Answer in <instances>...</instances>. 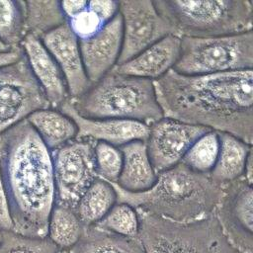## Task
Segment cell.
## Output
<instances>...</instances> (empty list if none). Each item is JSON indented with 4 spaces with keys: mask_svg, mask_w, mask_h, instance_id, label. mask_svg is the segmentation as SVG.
Returning <instances> with one entry per match:
<instances>
[{
    "mask_svg": "<svg viewBox=\"0 0 253 253\" xmlns=\"http://www.w3.org/2000/svg\"><path fill=\"white\" fill-rule=\"evenodd\" d=\"M0 230L13 231V220L9 209L6 192L0 176Z\"/></svg>",
    "mask_w": 253,
    "mask_h": 253,
    "instance_id": "31",
    "label": "cell"
},
{
    "mask_svg": "<svg viewBox=\"0 0 253 253\" xmlns=\"http://www.w3.org/2000/svg\"><path fill=\"white\" fill-rule=\"evenodd\" d=\"M50 108L25 54L0 68V134L26 120L32 113Z\"/></svg>",
    "mask_w": 253,
    "mask_h": 253,
    "instance_id": "9",
    "label": "cell"
},
{
    "mask_svg": "<svg viewBox=\"0 0 253 253\" xmlns=\"http://www.w3.org/2000/svg\"><path fill=\"white\" fill-rule=\"evenodd\" d=\"M180 45L181 38L169 35L113 69L121 74L154 81L173 69L180 55Z\"/></svg>",
    "mask_w": 253,
    "mask_h": 253,
    "instance_id": "17",
    "label": "cell"
},
{
    "mask_svg": "<svg viewBox=\"0 0 253 253\" xmlns=\"http://www.w3.org/2000/svg\"><path fill=\"white\" fill-rule=\"evenodd\" d=\"M11 50L9 47H7L1 41H0V51H8Z\"/></svg>",
    "mask_w": 253,
    "mask_h": 253,
    "instance_id": "34",
    "label": "cell"
},
{
    "mask_svg": "<svg viewBox=\"0 0 253 253\" xmlns=\"http://www.w3.org/2000/svg\"><path fill=\"white\" fill-rule=\"evenodd\" d=\"M41 42L61 69L69 96L76 98L86 92L92 84L88 80L84 69L79 41L71 32L67 23L45 34Z\"/></svg>",
    "mask_w": 253,
    "mask_h": 253,
    "instance_id": "14",
    "label": "cell"
},
{
    "mask_svg": "<svg viewBox=\"0 0 253 253\" xmlns=\"http://www.w3.org/2000/svg\"><path fill=\"white\" fill-rule=\"evenodd\" d=\"M153 3L180 38H214L252 31L251 0H153Z\"/></svg>",
    "mask_w": 253,
    "mask_h": 253,
    "instance_id": "5",
    "label": "cell"
},
{
    "mask_svg": "<svg viewBox=\"0 0 253 253\" xmlns=\"http://www.w3.org/2000/svg\"><path fill=\"white\" fill-rule=\"evenodd\" d=\"M148 126V137L145 143L156 174L179 164L191 145L211 130L164 117Z\"/></svg>",
    "mask_w": 253,
    "mask_h": 253,
    "instance_id": "12",
    "label": "cell"
},
{
    "mask_svg": "<svg viewBox=\"0 0 253 253\" xmlns=\"http://www.w3.org/2000/svg\"><path fill=\"white\" fill-rule=\"evenodd\" d=\"M119 13L123 20V45L117 64L131 59L161 39L175 35L153 0L119 1Z\"/></svg>",
    "mask_w": 253,
    "mask_h": 253,
    "instance_id": "10",
    "label": "cell"
},
{
    "mask_svg": "<svg viewBox=\"0 0 253 253\" xmlns=\"http://www.w3.org/2000/svg\"><path fill=\"white\" fill-rule=\"evenodd\" d=\"M95 164L98 178L117 183L123 165V155L119 147L97 141L95 144Z\"/></svg>",
    "mask_w": 253,
    "mask_h": 253,
    "instance_id": "30",
    "label": "cell"
},
{
    "mask_svg": "<svg viewBox=\"0 0 253 253\" xmlns=\"http://www.w3.org/2000/svg\"><path fill=\"white\" fill-rule=\"evenodd\" d=\"M25 1L0 0V41L10 49L21 47L25 37Z\"/></svg>",
    "mask_w": 253,
    "mask_h": 253,
    "instance_id": "26",
    "label": "cell"
},
{
    "mask_svg": "<svg viewBox=\"0 0 253 253\" xmlns=\"http://www.w3.org/2000/svg\"><path fill=\"white\" fill-rule=\"evenodd\" d=\"M99 228L128 238H139V218L134 208L117 202L96 225Z\"/></svg>",
    "mask_w": 253,
    "mask_h": 253,
    "instance_id": "28",
    "label": "cell"
},
{
    "mask_svg": "<svg viewBox=\"0 0 253 253\" xmlns=\"http://www.w3.org/2000/svg\"><path fill=\"white\" fill-rule=\"evenodd\" d=\"M24 55L22 46L8 51H0V68L17 62Z\"/></svg>",
    "mask_w": 253,
    "mask_h": 253,
    "instance_id": "32",
    "label": "cell"
},
{
    "mask_svg": "<svg viewBox=\"0 0 253 253\" xmlns=\"http://www.w3.org/2000/svg\"><path fill=\"white\" fill-rule=\"evenodd\" d=\"M95 141L74 138L51 152L55 186V204L75 209L79 199L98 178Z\"/></svg>",
    "mask_w": 253,
    "mask_h": 253,
    "instance_id": "8",
    "label": "cell"
},
{
    "mask_svg": "<svg viewBox=\"0 0 253 253\" xmlns=\"http://www.w3.org/2000/svg\"><path fill=\"white\" fill-rule=\"evenodd\" d=\"M3 232H4V231H1V230H0V244H1L2 240H3Z\"/></svg>",
    "mask_w": 253,
    "mask_h": 253,
    "instance_id": "35",
    "label": "cell"
},
{
    "mask_svg": "<svg viewBox=\"0 0 253 253\" xmlns=\"http://www.w3.org/2000/svg\"><path fill=\"white\" fill-rule=\"evenodd\" d=\"M218 149V132L210 130L191 145L181 163L198 173L210 174L216 161Z\"/></svg>",
    "mask_w": 253,
    "mask_h": 253,
    "instance_id": "27",
    "label": "cell"
},
{
    "mask_svg": "<svg viewBox=\"0 0 253 253\" xmlns=\"http://www.w3.org/2000/svg\"><path fill=\"white\" fill-rule=\"evenodd\" d=\"M0 176L13 232L46 237L55 205L52 156L27 119L0 134Z\"/></svg>",
    "mask_w": 253,
    "mask_h": 253,
    "instance_id": "2",
    "label": "cell"
},
{
    "mask_svg": "<svg viewBox=\"0 0 253 253\" xmlns=\"http://www.w3.org/2000/svg\"><path fill=\"white\" fill-rule=\"evenodd\" d=\"M111 184L118 202L176 222H192L213 214L222 194V188L209 174L193 171L181 162L157 174L155 184L145 192L129 193Z\"/></svg>",
    "mask_w": 253,
    "mask_h": 253,
    "instance_id": "3",
    "label": "cell"
},
{
    "mask_svg": "<svg viewBox=\"0 0 253 253\" xmlns=\"http://www.w3.org/2000/svg\"><path fill=\"white\" fill-rule=\"evenodd\" d=\"M136 211L139 239L146 253H239L213 214L192 222H176Z\"/></svg>",
    "mask_w": 253,
    "mask_h": 253,
    "instance_id": "6",
    "label": "cell"
},
{
    "mask_svg": "<svg viewBox=\"0 0 253 253\" xmlns=\"http://www.w3.org/2000/svg\"><path fill=\"white\" fill-rule=\"evenodd\" d=\"M21 46L30 68L42 89L50 108L57 110L70 97L61 69L40 39L33 36H25Z\"/></svg>",
    "mask_w": 253,
    "mask_h": 253,
    "instance_id": "16",
    "label": "cell"
},
{
    "mask_svg": "<svg viewBox=\"0 0 253 253\" xmlns=\"http://www.w3.org/2000/svg\"><path fill=\"white\" fill-rule=\"evenodd\" d=\"M253 32L214 37L181 38L180 55L173 67L184 75H209L252 69Z\"/></svg>",
    "mask_w": 253,
    "mask_h": 253,
    "instance_id": "7",
    "label": "cell"
},
{
    "mask_svg": "<svg viewBox=\"0 0 253 253\" xmlns=\"http://www.w3.org/2000/svg\"><path fill=\"white\" fill-rule=\"evenodd\" d=\"M56 253H68L67 250H58Z\"/></svg>",
    "mask_w": 253,
    "mask_h": 253,
    "instance_id": "36",
    "label": "cell"
},
{
    "mask_svg": "<svg viewBox=\"0 0 253 253\" xmlns=\"http://www.w3.org/2000/svg\"><path fill=\"white\" fill-rule=\"evenodd\" d=\"M119 12V1L92 0L75 14L66 19V23L78 41H86L96 36Z\"/></svg>",
    "mask_w": 253,
    "mask_h": 253,
    "instance_id": "21",
    "label": "cell"
},
{
    "mask_svg": "<svg viewBox=\"0 0 253 253\" xmlns=\"http://www.w3.org/2000/svg\"><path fill=\"white\" fill-rule=\"evenodd\" d=\"M123 45V20L116 16L93 38L79 41L82 62L91 84L100 80L118 63Z\"/></svg>",
    "mask_w": 253,
    "mask_h": 253,
    "instance_id": "15",
    "label": "cell"
},
{
    "mask_svg": "<svg viewBox=\"0 0 253 253\" xmlns=\"http://www.w3.org/2000/svg\"><path fill=\"white\" fill-rule=\"evenodd\" d=\"M57 247L47 238L24 236L13 231H4L0 253H56Z\"/></svg>",
    "mask_w": 253,
    "mask_h": 253,
    "instance_id": "29",
    "label": "cell"
},
{
    "mask_svg": "<svg viewBox=\"0 0 253 253\" xmlns=\"http://www.w3.org/2000/svg\"><path fill=\"white\" fill-rule=\"evenodd\" d=\"M27 121L50 152L71 141L77 134L75 123L56 109L38 110Z\"/></svg>",
    "mask_w": 253,
    "mask_h": 253,
    "instance_id": "20",
    "label": "cell"
},
{
    "mask_svg": "<svg viewBox=\"0 0 253 253\" xmlns=\"http://www.w3.org/2000/svg\"><path fill=\"white\" fill-rule=\"evenodd\" d=\"M123 155V165L117 185L129 193H141L149 190L157 180L146 143L133 140L119 147Z\"/></svg>",
    "mask_w": 253,
    "mask_h": 253,
    "instance_id": "18",
    "label": "cell"
},
{
    "mask_svg": "<svg viewBox=\"0 0 253 253\" xmlns=\"http://www.w3.org/2000/svg\"><path fill=\"white\" fill-rule=\"evenodd\" d=\"M213 215L239 253H253V188L244 178L222 187Z\"/></svg>",
    "mask_w": 253,
    "mask_h": 253,
    "instance_id": "11",
    "label": "cell"
},
{
    "mask_svg": "<svg viewBox=\"0 0 253 253\" xmlns=\"http://www.w3.org/2000/svg\"><path fill=\"white\" fill-rule=\"evenodd\" d=\"M117 202L112 184L97 178L81 196L74 210L83 225L89 227L101 221Z\"/></svg>",
    "mask_w": 253,
    "mask_h": 253,
    "instance_id": "23",
    "label": "cell"
},
{
    "mask_svg": "<svg viewBox=\"0 0 253 253\" xmlns=\"http://www.w3.org/2000/svg\"><path fill=\"white\" fill-rule=\"evenodd\" d=\"M26 4L25 36L42 39L51 30L66 23L59 1L29 0Z\"/></svg>",
    "mask_w": 253,
    "mask_h": 253,
    "instance_id": "25",
    "label": "cell"
},
{
    "mask_svg": "<svg viewBox=\"0 0 253 253\" xmlns=\"http://www.w3.org/2000/svg\"><path fill=\"white\" fill-rule=\"evenodd\" d=\"M70 101L88 119H119L147 126L163 118L151 80L121 74L114 69Z\"/></svg>",
    "mask_w": 253,
    "mask_h": 253,
    "instance_id": "4",
    "label": "cell"
},
{
    "mask_svg": "<svg viewBox=\"0 0 253 253\" xmlns=\"http://www.w3.org/2000/svg\"><path fill=\"white\" fill-rule=\"evenodd\" d=\"M68 253H146L139 238H128L97 226L85 227Z\"/></svg>",
    "mask_w": 253,
    "mask_h": 253,
    "instance_id": "22",
    "label": "cell"
},
{
    "mask_svg": "<svg viewBox=\"0 0 253 253\" xmlns=\"http://www.w3.org/2000/svg\"><path fill=\"white\" fill-rule=\"evenodd\" d=\"M218 137L217 158L209 176L222 188L243 178L245 163L252 151V145L225 132H218Z\"/></svg>",
    "mask_w": 253,
    "mask_h": 253,
    "instance_id": "19",
    "label": "cell"
},
{
    "mask_svg": "<svg viewBox=\"0 0 253 253\" xmlns=\"http://www.w3.org/2000/svg\"><path fill=\"white\" fill-rule=\"evenodd\" d=\"M85 226L74 209L55 204L49 215L46 237L58 250L71 249L81 238Z\"/></svg>",
    "mask_w": 253,
    "mask_h": 253,
    "instance_id": "24",
    "label": "cell"
},
{
    "mask_svg": "<svg viewBox=\"0 0 253 253\" xmlns=\"http://www.w3.org/2000/svg\"><path fill=\"white\" fill-rule=\"evenodd\" d=\"M152 83L164 118L229 133L252 145V69L209 75L171 69Z\"/></svg>",
    "mask_w": 253,
    "mask_h": 253,
    "instance_id": "1",
    "label": "cell"
},
{
    "mask_svg": "<svg viewBox=\"0 0 253 253\" xmlns=\"http://www.w3.org/2000/svg\"><path fill=\"white\" fill-rule=\"evenodd\" d=\"M253 150L249 153L246 163H245V168H244V175L243 178L250 184L253 183Z\"/></svg>",
    "mask_w": 253,
    "mask_h": 253,
    "instance_id": "33",
    "label": "cell"
},
{
    "mask_svg": "<svg viewBox=\"0 0 253 253\" xmlns=\"http://www.w3.org/2000/svg\"><path fill=\"white\" fill-rule=\"evenodd\" d=\"M69 117L77 126L75 138H92L116 147L133 140L146 141L149 126L145 124L119 119H88L80 116L68 97L57 109Z\"/></svg>",
    "mask_w": 253,
    "mask_h": 253,
    "instance_id": "13",
    "label": "cell"
}]
</instances>
